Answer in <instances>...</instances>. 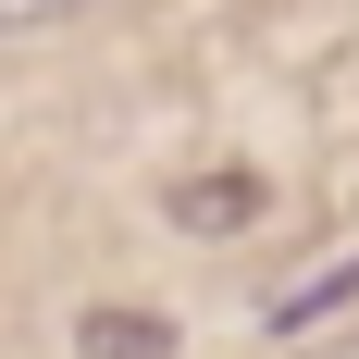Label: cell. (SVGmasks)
<instances>
[{
  "label": "cell",
  "mask_w": 359,
  "mask_h": 359,
  "mask_svg": "<svg viewBox=\"0 0 359 359\" xmlns=\"http://www.w3.org/2000/svg\"><path fill=\"white\" fill-rule=\"evenodd\" d=\"M161 223H174L186 248H223V236H260V223H273V186H260L248 161H211V174L161 186Z\"/></svg>",
  "instance_id": "cell-1"
},
{
  "label": "cell",
  "mask_w": 359,
  "mask_h": 359,
  "mask_svg": "<svg viewBox=\"0 0 359 359\" xmlns=\"http://www.w3.org/2000/svg\"><path fill=\"white\" fill-rule=\"evenodd\" d=\"M347 310H359V248H347V260H323V273H297V285L260 310V334H273V347H310V334H334Z\"/></svg>",
  "instance_id": "cell-2"
},
{
  "label": "cell",
  "mask_w": 359,
  "mask_h": 359,
  "mask_svg": "<svg viewBox=\"0 0 359 359\" xmlns=\"http://www.w3.org/2000/svg\"><path fill=\"white\" fill-rule=\"evenodd\" d=\"M74 359H174V310L87 297V310H74Z\"/></svg>",
  "instance_id": "cell-3"
},
{
  "label": "cell",
  "mask_w": 359,
  "mask_h": 359,
  "mask_svg": "<svg viewBox=\"0 0 359 359\" xmlns=\"http://www.w3.org/2000/svg\"><path fill=\"white\" fill-rule=\"evenodd\" d=\"M74 0H0V37H25V25H62Z\"/></svg>",
  "instance_id": "cell-4"
}]
</instances>
